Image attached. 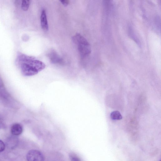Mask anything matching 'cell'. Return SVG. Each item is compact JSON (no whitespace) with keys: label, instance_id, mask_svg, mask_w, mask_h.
Listing matches in <instances>:
<instances>
[{"label":"cell","instance_id":"cell-3","mask_svg":"<svg viewBox=\"0 0 161 161\" xmlns=\"http://www.w3.org/2000/svg\"><path fill=\"white\" fill-rule=\"evenodd\" d=\"M26 159L27 161H44L42 153L36 150L29 151L27 154Z\"/></svg>","mask_w":161,"mask_h":161},{"label":"cell","instance_id":"cell-1","mask_svg":"<svg viewBox=\"0 0 161 161\" xmlns=\"http://www.w3.org/2000/svg\"><path fill=\"white\" fill-rule=\"evenodd\" d=\"M16 61L22 74L25 76L36 75L46 67L44 63L34 57L21 53H18Z\"/></svg>","mask_w":161,"mask_h":161},{"label":"cell","instance_id":"cell-9","mask_svg":"<svg viewBox=\"0 0 161 161\" xmlns=\"http://www.w3.org/2000/svg\"><path fill=\"white\" fill-rule=\"evenodd\" d=\"M5 146L4 143L0 140V153L3 151L5 149Z\"/></svg>","mask_w":161,"mask_h":161},{"label":"cell","instance_id":"cell-7","mask_svg":"<svg viewBox=\"0 0 161 161\" xmlns=\"http://www.w3.org/2000/svg\"><path fill=\"white\" fill-rule=\"evenodd\" d=\"M111 118L114 120H118L121 119L122 117L119 112L117 111L112 112L110 114Z\"/></svg>","mask_w":161,"mask_h":161},{"label":"cell","instance_id":"cell-2","mask_svg":"<svg viewBox=\"0 0 161 161\" xmlns=\"http://www.w3.org/2000/svg\"><path fill=\"white\" fill-rule=\"evenodd\" d=\"M76 45L79 52L82 57H86L91 52L90 45L87 40L79 33H76L72 38Z\"/></svg>","mask_w":161,"mask_h":161},{"label":"cell","instance_id":"cell-12","mask_svg":"<svg viewBox=\"0 0 161 161\" xmlns=\"http://www.w3.org/2000/svg\"></svg>","mask_w":161,"mask_h":161},{"label":"cell","instance_id":"cell-5","mask_svg":"<svg viewBox=\"0 0 161 161\" xmlns=\"http://www.w3.org/2000/svg\"><path fill=\"white\" fill-rule=\"evenodd\" d=\"M41 25L42 29L47 31L48 29V26L47 20L46 13L45 10H42L40 17Z\"/></svg>","mask_w":161,"mask_h":161},{"label":"cell","instance_id":"cell-10","mask_svg":"<svg viewBox=\"0 0 161 161\" xmlns=\"http://www.w3.org/2000/svg\"><path fill=\"white\" fill-rule=\"evenodd\" d=\"M60 1L64 6H67L69 2V0H60Z\"/></svg>","mask_w":161,"mask_h":161},{"label":"cell","instance_id":"cell-6","mask_svg":"<svg viewBox=\"0 0 161 161\" xmlns=\"http://www.w3.org/2000/svg\"><path fill=\"white\" fill-rule=\"evenodd\" d=\"M23 131L22 125L19 123H15L11 126V132L14 136H19L20 135Z\"/></svg>","mask_w":161,"mask_h":161},{"label":"cell","instance_id":"cell-11","mask_svg":"<svg viewBox=\"0 0 161 161\" xmlns=\"http://www.w3.org/2000/svg\"><path fill=\"white\" fill-rule=\"evenodd\" d=\"M71 161H80V159L76 157L72 156L71 158Z\"/></svg>","mask_w":161,"mask_h":161},{"label":"cell","instance_id":"cell-4","mask_svg":"<svg viewBox=\"0 0 161 161\" xmlns=\"http://www.w3.org/2000/svg\"><path fill=\"white\" fill-rule=\"evenodd\" d=\"M48 56L52 63L61 64L64 63L63 58L54 50L50 51L48 53Z\"/></svg>","mask_w":161,"mask_h":161},{"label":"cell","instance_id":"cell-8","mask_svg":"<svg viewBox=\"0 0 161 161\" xmlns=\"http://www.w3.org/2000/svg\"><path fill=\"white\" fill-rule=\"evenodd\" d=\"M21 8L24 11L28 10L30 4V1L29 0H24L21 1Z\"/></svg>","mask_w":161,"mask_h":161}]
</instances>
